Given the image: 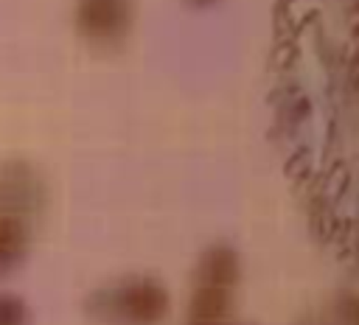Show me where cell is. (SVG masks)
Segmentation results:
<instances>
[{
  "mask_svg": "<svg viewBox=\"0 0 359 325\" xmlns=\"http://www.w3.org/2000/svg\"><path fill=\"white\" fill-rule=\"evenodd\" d=\"M8 241H11V230L6 227V221H0V249H6Z\"/></svg>",
  "mask_w": 359,
  "mask_h": 325,
  "instance_id": "cell-1",
  "label": "cell"
}]
</instances>
